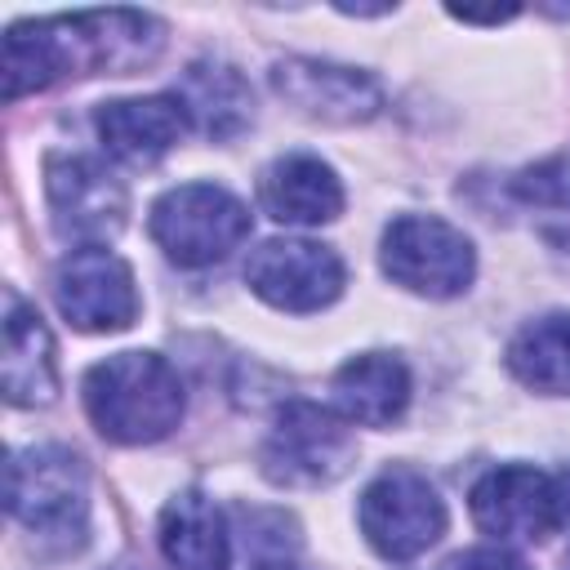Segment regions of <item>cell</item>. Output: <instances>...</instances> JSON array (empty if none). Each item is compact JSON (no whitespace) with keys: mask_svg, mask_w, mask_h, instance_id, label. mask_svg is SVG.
I'll use <instances>...</instances> for the list:
<instances>
[{"mask_svg":"<svg viewBox=\"0 0 570 570\" xmlns=\"http://www.w3.org/2000/svg\"><path fill=\"white\" fill-rule=\"evenodd\" d=\"M9 405H49L58 392V352L40 312L18 294H4V356H0Z\"/></svg>","mask_w":570,"mask_h":570,"instance_id":"14","label":"cell"},{"mask_svg":"<svg viewBox=\"0 0 570 570\" xmlns=\"http://www.w3.org/2000/svg\"><path fill=\"white\" fill-rule=\"evenodd\" d=\"M383 272L414 289V294H428V298H454L472 285L476 276V254H472V240L450 227L445 218H432V214H401L387 223L383 232Z\"/></svg>","mask_w":570,"mask_h":570,"instance_id":"4","label":"cell"},{"mask_svg":"<svg viewBox=\"0 0 570 570\" xmlns=\"http://www.w3.org/2000/svg\"><path fill=\"white\" fill-rule=\"evenodd\" d=\"M356 441L347 423L312 401H289L263 445V472L276 485H330L347 472Z\"/></svg>","mask_w":570,"mask_h":570,"instance_id":"6","label":"cell"},{"mask_svg":"<svg viewBox=\"0 0 570 570\" xmlns=\"http://www.w3.org/2000/svg\"><path fill=\"white\" fill-rule=\"evenodd\" d=\"M45 196L53 209V227L67 240L102 245L120 236L129 218V191L125 183L94 156H49L45 160Z\"/></svg>","mask_w":570,"mask_h":570,"instance_id":"7","label":"cell"},{"mask_svg":"<svg viewBox=\"0 0 570 570\" xmlns=\"http://www.w3.org/2000/svg\"><path fill=\"white\" fill-rule=\"evenodd\" d=\"M361 534L387 561H414L445 534V503L414 468L379 472L361 494Z\"/></svg>","mask_w":570,"mask_h":570,"instance_id":"5","label":"cell"},{"mask_svg":"<svg viewBox=\"0 0 570 570\" xmlns=\"http://www.w3.org/2000/svg\"><path fill=\"white\" fill-rule=\"evenodd\" d=\"M254 570H298V566H289V561H263V566H254Z\"/></svg>","mask_w":570,"mask_h":570,"instance_id":"24","label":"cell"},{"mask_svg":"<svg viewBox=\"0 0 570 570\" xmlns=\"http://www.w3.org/2000/svg\"><path fill=\"white\" fill-rule=\"evenodd\" d=\"M249 289L281 312H321L343 294V258L316 240H263L245 263Z\"/></svg>","mask_w":570,"mask_h":570,"instance_id":"10","label":"cell"},{"mask_svg":"<svg viewBox=\"0 0 570 570\" xmlns=\"http://www.w3.org/2000/svg\"><path fill=\"white\" fill-rule=\"evenodd\" d=\"M445 13L459 18V22H508V18H517L521 9H517V4H503V9H459V4H450Z\"/></svg>","mask_w":570,"mask_h":570,"instance_id":"22","label":"cell"},{"mask_svg":"<svg viewBox=\"0 0 570 570\" xmlns=\"http://www.w3.org/2000/svg\"><path fill=\"white\" fill-rule=\"evenodd\" d=\"M552 481H557V503H561V521L570 525V463H566L561 472H552Z\"/></svg>","mask_w":570,"mask_h":570,"instance_id":"23","label":"cell"},{"mask_svg":"<svg viewBox=\"0 0 570 570\" xmlns=\"http://www.w3.org/2000/svg\"><path fill=\"white\" fill-rule=\"evenodd\" d=\"M512 191L530 205H552V209H570V151H557L539 165H525L512 178Z\"/></svg>","mask_w":570,"mask_h":570,"instance_id":"20","label":"cell"},{"mask_svg":"<svg viewBox=\"0 0 570 570\" xmlns=\"http://www.w3.org/2000/svg\"><path fill=\"white\" fill-rule=\"evenodd\" d=\"M472 521L494 534V539H512V543H534L548 530L566 525L561 521V503H557V481L552 472H539L530 463H503L490 468L476 485H472Z\"/></svg>","mask_w":570,"mask_h":570,"instance_id":"11","label":"cell"},{"mask_svg":"<svg viewBox=\"0 0 570 570\" xmlns=\"http://www.w3.org/2000/svg\"><path fill=\"white\" fill-rule=\"evenodd\" d=\"M508 370L548 396H570V312H552L517 330L508 343Z\"/></svg>","mask_w":570,"mask_h":570,"instance_id":"19","label":"cell"},{"mask_svg":"<svg viewBox=\"0 0 570 570\" xmlns=\"http://www.w3.org/2000/svg\"><path fill=\"white\" fill-rule=\"evenodd\" d=\"M334 405L347 423L387 428L410 405V370L392 352H361L334 374Z\"/></svg>","mask_w":570,"mask_h":570,"instance_id":"17","label":"cell"},{"mask_svg":"<svg viewBox=\"0 0 570 570\" xmlns=\"http://www.w3.org/2000/svg\"><path fill=\"white\" fill-rule=\"evenodd\" d=\"M272 89L294 102L303 116L325 120V125H361L379 116L383 89L370 71L343 67V62H321V58H285L272 67Z\"/></svg>","mask_w":570,"mask_h":570,"instance_id":"12","label":"cell"},{"mask_svg":"<svg viewBox=\"0 0 570 570\" xmlns=\"http://www.w3.org/2000/svg\"><path fill=\"white\" fill-rule=\"evenodd\" d=\"M62 67L67 71H116L129 76L147 67L160 53L165 27L151 13L134 9H107V13H71V18H49Z\"/></svg>","mask_w":570,"mask_h":570,"instance_id":"9","label":"cell"},{"mask_svg":"<svg viewBox=\"0 0 570 570\" xmlns=\"http://www.w3.org/2000/svg\"><path fill=\"white\" fill-rule=\"evenodd\" d=\"M249 209L214 183H183L151 205V240L178 267H209L249 236Z\"/></svg>","mask_w":570,"mask_h":570,"instance_id":"3","label":"cell"},{"mask_svg":"<svg viewBox=\"0 0 570 570\" xmlns=\"http://www.w3.org/2000/svg\"><path fill=\"white\" fill-rule=\"evenodd\" d=\"M4 503L40 539H62L76 548L89 517V476L80 454L67 445L13 450L4 463Z\"/></svg>","mask_w":570,"mask_h":570,"instance_id":"2","label":"cell"},{"mask_svg":"<svg viewBox=\"0 0 570 570\" xmlns=\"http://www.w3.org/2000/svg\"><path fill=\"white\" fill-rule=\"evenodd\" d=\"M441 570H525V561L508 548H468V552L450 557Z\"/></svg>","mask_w":570,"mask_h":570,"instance_id":"21","label":"cell"},{"mask_svg":"<svg viewBox=\"0 0 570 570\" xmlns=\"http://www.w3.org/2000/svg\"><path fill=\"white\" fill-rule=\"evenodd\" d=\"M178 98H183L187 116L209 138H232L254 116V94H249L245 76L236 67H227V62H196V67H187Z\"/></svg>","mask_w":570,"mask_h":570,"instance_id":"18","label":"cell"},{"mask_svg":"<svg viewBox=\"0 0 570 570\" xmlns=\"http://www.w3.org/2000/svg\"><path fill=\"white\" fill-rule=\"evenodd\" d=\"M258 200H263V209L276 223L321 227V223L338 218V209H343V183H338V174L321 156L294 151V156H281V160H272L263 169Z\"/></svg>","mask_w":570,"mask_h":570,"instance_id":"15","label":"cell"},{"mask_svg":"<svg viewBox=\"0 0 570 570\" xmlns=\"http://www.w3.org/2000/svg\"><path fill=\"white\" fill-rule=\"evenodd\" d=\"M187 107L178 94H147V98H111L94 111L102 147L125 165H156L183 134Z\"/></svg>","mask_w":570,"mask_h":570,"instance_id":"13","label":"cell"},{"mask_svg":"<svg viewBox=\"0 0 570 570\" xmlns=\"http://www.w3.org/2000/svg\"><path fill=\"white\" fill-rule=\"evenodd\" d=\"M53 298H58V312L85 334H111L134 325L138 316L134 272L107 245L71 249L53 272Z\"/></svg>","mask_w":570,"mask_h":570,"instance_id":"8","label":"cell"},{"mask_svg":"<svg viewBox=\"0 0 570 570\" xmlns=\"http://www.w3.org/2000/svg\"><path fill=\"white\" fill-rule=\"evenodd\" d=\"M160 552L174 570H227L232 534L223 508L205 490H183L160 512Z\"/></svg>","mask_w":570,"mask_h":570,"instance_id":"16","label":"cell"},{"mask_svg":"<svg viewBox=\"0 0 570 570\" xmlns=\"http://www.w3.org/2000/svg\"><path fill=\"white\" fill-rule=\"evenodd\" d=\"M85 410L107 441L151 445L183 419V379L156 352H116L85 374Z\"/></svg>","mask_w":570,"mask_h":570,"instance_id":"1","label":"cell"}]
</instances>
